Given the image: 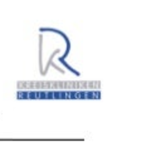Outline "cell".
Returning <instances> with one entry per match:
<instances>
[]
</instances>
